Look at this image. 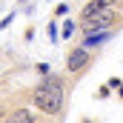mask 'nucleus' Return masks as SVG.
<instances>
[{
  "instance_id": "10",
  "label": "nucleus",
  "mask_w": 123,
  "mask_h": 123,
  "mask_svg": "<svg viewBox=\"0 0 123 123\" xmlns=\"http://www.w3.org/2000/svg\"><path fill=\"white\" fill-rule=\"evenodd\" d=\"M120 100H123V86H120Z\"/></svg>"
},
{
  "instance_id": "7",
  "label": "nucleus",
  "mask_w": 123,
  "mask_h": 123,
  "mask_svg": "<svg viewBox=\"0 0 123 123\" xmlns=\"http://www.w3.org/2000/svg\"><path fill=\"white\" fill-rule=\"evenodd\" d=\"M66 12H69V6H66V3H60V6H57V9H55V14H57V17H63V14H66Z\"/></svg>"
},
{
  "instance_id": "2",
  "label": "nucleus",
  "mask_w": 123,
  "mask_h": 123,
  "mask_svg": "<svg viewBox=\"0 0 123 123\" xmlns=\"http://www.w3.org/2000/svg\"><path fill=\"white\" fill-rule=\"evenodd\" d=\"M92 63H94V52L86 49V46H80V43L66 52V72L72 74V80L83 77V74L92 69Z\"/></svg>"
},
{
  "instance_id": "5",
  "label": "nucleus",
  "mask_w": 123,
  "mask_h": 123,
  "mask_svg": "<svg viewBox=\"0 0 123 123\" xmlns=\"http://www.w3.org/2000/svg\"><path fill=\"white\" fill-rule=\"evenodd\" d=\"M115 37V29H109V31H92V34H83L80 37V46H86V49H100L103 43H109Z\"/></svg>"
},
{
  "instance_id": "3",
  "label": "nucleus",
  "mask_w": 123,
  "mask_h": 123,
  "mask_svg": "<svg viewBox=\"0 0 123 123\" xmlns=\"http://www.w3.org/2000/svg\"><path fill=\"white\" fill-rule=\"evenodd\" d=\"M34 120H37V109L31 103H20V106H12L9 117L3 123H34Z\"/></svg>"
},
{
  "instance_id": "1",
  "label": "nucleus",
  "mask_w": 123,
  "mask_h": 123,
  "mask_svg": "<svg viewBox=\"0 0 123 123\" xmlns=\"http://www.w3.org/2000/svg\"><path fill=\"white\" fill-rule=\"evenodd\" d=\"M74 83H69L63 74H46L29 92V103L37 109V115H46L52 120H63L66 115V97Z\"/></svg>"
},
{
  "instance_id": "11",
  "label": "nucleus",
  "mask_w": 123,
  "mask_h": 123,
  "mask_svg": "<svg viewBox=\"0 0 123 123\" xmlns=\"http://www.w3.org/2000/svg\"><path fill=\"white\" fill-rule=\"evenodd\" d=\"M112 3H123V0H112Z\"/></svg>"
},
{
  "instance_id": "6",
  "label": "nucleus",
  "mask_w": 123,
  "mask_h": 123,
  "mask_svg": "<svg viewBox=\"0 0 123 123\" xmlns=\"http://www.w3.org/2000/svg\"><path fill=\"white\" fill-rule=\"evenodd\" d=\"M77 29H80V23H74V20H66V23H63V29H60V34H63V37H72Z\"/></svg>"
},
{
  "instance_id": "8",
  "label": "nucleus",
  "mask_w": 123,
  "mask_h": 123,
  "mask_svg": "<svg viewBox=\"0 0 123 123\" xmlns=\"http://www.w3.org/2000/svg\"><path fill=\"white\" fill-rule=\"evenodd\" d=\"M34 123H60V120H52V117H46V115H37Z\"/></svg>"
},
{
  "instance_id": "9",
  "label": "nucleus",
  "mask_w": 123,
  "mask_h": 123,
  "mask_svg": "<svg viewBox=\"0 0 123 123\" xmlns=\"http://www.w3.org/2000/svg\"><path fill=\"white\" fill-rule=\"evenodd\" d=\"M117 86H123V80L120 77H112V80H109V89H117Z\"/></svg>"
},
{
  "instance_id": "4",
  "label": "nucleus",
  "mask_w": 123,
  "mask_h": 123,
  "mask_svg": "<svg viewBox=\"0 0 123 123\" xmlns=\"http://www.w3.org/2000/svg\"><path fill=\"white\" fill-rule=\"evenodd\" d=\"M115 3L112 0H89L86 6H83V12H80V20H92V17H100L103 12H109Z\"/></svg>"
}]
</instances>
